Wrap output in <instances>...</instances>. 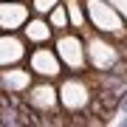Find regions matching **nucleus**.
Here are the masks:
<instances>
[{"mask_svg":"<svg viewBox=\"0 0 127 127\" xmlns=\"http://www.w3.org/2000/svg\"><path fill=\"white\" fill-rule=\"evenodd\" d=\"M51 23H57V28H62L65 26V11H54L51 14Z\"/></svg>","mask_w":127,"mask_h":127,"instance_id":"f257e3e1","label":"nucleus"},{"mask_svg":"<svg viewBox=\"0 0 127 127\" xmlns=\"http://www.w3.org/2000/svg\"><path fill=\"white\" fill-rule=\"evenodd\" d=\"M68 11H71V17H73V23L79 26V9H76V3H71V6H68Z\"/></svg>","mask_w":127,"mask_h":127,"instance_id":"f03ea898","label":"nucleus"},{"mask_svg":"<svg viewBox=\"0 0 127 127\" xmlns=\"http://www.w3.org/2000/svg\"><path fill=\"white\" fill-rule=\"evenodd\" d=\"M57 0H40V3H37V9H48V6H54Z\"/></svg>","mask_w":127,"mask_h":127,"instance_id":"7ed1b4c3","label":"nucleus"}]
</instances>
